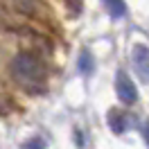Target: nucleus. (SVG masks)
Segmentation results:
<instances>
[{
    "label": "nucleus",
    "mask_w": 149,
    "mask_h": 149,
    "mask_svg": "<svg viewBox=\"0 0 149 149\" xmlns=\"http://www.w3.org/2000/svg\"><path fill=\"white\" fill-rule=\"evenodd\" d=\"M131 59H133V65H136V72H138L142 79H149V47L142 45V43L133 45Z\"/></svg>",
    "instance_id": "7ed1b4c3"
},
{
    "label": "nucleus",
    "mask_w": 149,
    "mask_h": 149,
    "mask_svg": "<svg viewBox=\"0 0 149 149\" xmlns=\"http://www.w3.org/2000/svg\"><path fill=\"white\" fill-rule=\"evenodd\" d=\"M104 5H106V9L111 11V16L115 18H122L124 14H127V5H124V0H102Z\"/></svg>",
    "instance_id": "39448f33"
},
{
    "label": "nucleus",
    "mask_w": 149,
    "mask_h": 149,
    "mask_svg": "<svg viewBox=\"0 0 149 149\" xmlns=\"http://www.w3.org/2000/svg\"><path fill=\"white\" fill-rule=\"evenodd\" d=\"M9 72H11V79H14L20 88L32 91V93L41 91L43 79H45L43 61H41L36 54H32V52H18V54L9 61Z\"/></svg>",
    "instance_id": "f257e3e1"
},
{
    "label": "nucleus",
    "mask_w": 149,
    "mask_h": 149,
    "mask_svg": "<svg viewBox=\"0 0 149 149\" xmlns=\"http://www.w3.org/2000/svg\"><path fill=\"white\" fill-rule=\"evenodd\" d=\"M109 124H111V129L118 131V133H122V131H124V118H122L120 113H115V111L109 115Z\"/></svg>",
    "instance_id": "0eeeda50"
},
{
    "label": "nucleus",
    "mask_w": 149,
    "mask_h": 149,
    "mask_svg": "<svg viewBox=\"0 0 149 149\" xmlns=\"http://www.w3.org/2000/svg\"><path fill=\"white\" fill-rule=\"evenodd\" d=\"M79 68H81V72H91V68H93V61H91V54H88V52H81V59H79Z\"/></svg>",
    "instance_id": "6e6552de"
},
{
    "label": "nucleus",
    "mask_w": 149,
    "mask_h": 149,
    "mask_svg": "<svg viewBox=\"0 0 149 149\" xmlns=\"http://www.w3.org/2000/svg\"><path fill=\"white\" fill-rule=\"evenodd\" d=\"M9 2H14V5H16L20 11H25V14H36L38 9H43L38 0H9Z\"/></svg>",
    "instance_id": "423d86ee"
},
{
    "label": "nucleus",
    "mask_w": 149,
    "mask_h": 149,
    "mask_svg": "<svg viewBox=\"0 0 149 149\" xmlns=\"http://www.w3.org/2000/svg\"><path fill=\"white\" fill-rule=\"evenodd\" d=\"M23 149H45V140L43 138H32L23 145Z\"/></svg>",
    "instance_id": "1a4fd4ad"
},
{
    "label": "nucleus",
    "mask_w": 149,
    "mask_h": 149,
    "mask_svg": "<svg viewBox=\"0 0 149 149\" xmlns=\"http://www.w3.org/2000/svg\"><path fill=\"white\" fill-rule=\"evenodd\" d=\"M145 140H147V147H149V122L145 124Z\"/></svg>",
    "instance_id": "9d476101"
},
{
    "label": "nucleus",
    "mask_w": 149,
    "mask_h": 149,
    "mask_svg": "<svg viewBox=\"0 0 149 149\" xmlns=\"http://www.w3.org/2000/svg\"><path fill=\"white\" fill-rule=\"evenodd\" d=\"M115 91H118V97H120L122 104H136L138 100V91H136V84L131 81V77L127 72H118L115 77Z\"/></svg>",
    "instance_id": "f03ea898"
},
{
    "label": "nucleus",
    "mask_w": 149,
    "mask_h": 149,
    "mask_svg": "<svg viewBox=\"0 0 149 149\" xmlns=\"http://www.w3.org/2000/svg\"><path fill=\"white\" fill-rule=\"evenodd\" d=\"M0 27H5V29H18V27H23V18L16 16L14 11H9V9H7V5H2V2H0Z\"/></svg>",
    "instance_id": "20e7f679"
}]
</instances>
